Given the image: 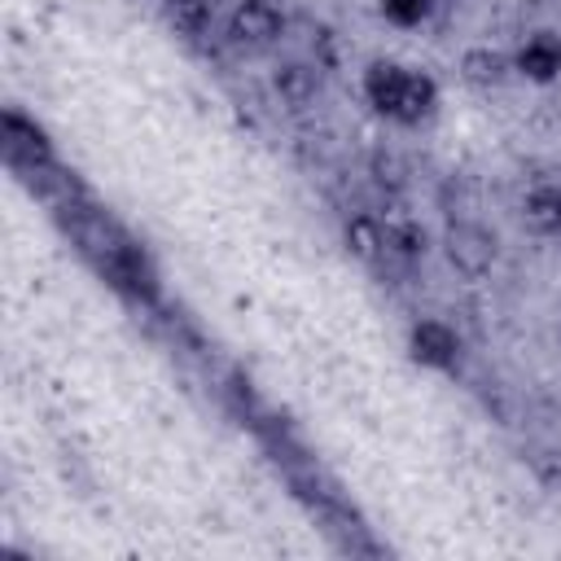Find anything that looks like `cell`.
<instances>
[{
  "instance_id": "11",
  "label": "cell",
  "mask_w": 561,
  "mask_h": 561,
  "mask_svg": "<svg viewBox=\"0 0 561 561\" xmlns=\"http://www.w3.org/2000/svg\"><path fill=\"white\" fill-rule=\"evenodd\" d=\"M210 0H171L167 4V22L180 31V35H188V39H197V35H206L210 31Z\"/></svg>"
},
{
  "instance_id": "10",
  "label": "cell",
  "mask_w": 561,
  "mask_h": 561,
  "mask_svg": "<svg viewBox=\"0 0 561 561\" xmlns=\"http://www.w3.org/2000/svg\"><path fill=\"white\" fill-rule=\"evenodd\" d=\"M522 219L535 232H561V188H535L522 202Z\"/></svg>"
},
{
  "instance_id": "3",
  "label": "cell",
  "mask_w": 561,
  "mask_h": 561,
  "mask_svg": "<svg viewBox=\"0 0 561 561\" xmlns=\"http://www.w3.org/2000/svg\"><path fill=\"white\" fill-rule=\"evenodd\" d=\"M447 259L465 272V276H482L495 263V241L491 232H482L478 224H451L447 228Z\"/></svg>"
},
{
  "instance_id": "8",
  "label": "cell",
  "mask_w": 561,
  "mask_h": 561,
  "mask_svg": "<svg viewBox=\"0 0 561 561\" xmlns=\"http://www.w3.org/2000/svg\"><path fill=\"white\" fill-rule=\"evenodd\" d=\"M403 75H408V70L394 66V61H373V66H368V75H364V92H368V101H373L381 114L394 110V96H399Z\"/></svg>"
},
{
  "instance_id": "14",
  "label": "cell",
  "mask_w": 561,
  "mask_h": 561,
  "mask_svg": "<svg viewBox=\"0 0 561 561\" xmlns=\"http://www.w3.org/2000/svg\"><path fill=\"white\" fill-rule=\"evenodd\" d=\"M430 9H434V0H381V13L399 26H421L430 18Z\"/></svg>"
},
{
  "instance_id": "1",
  "label": "cell",
  "mask_w": 561,
  "mask_h": 561,
  "mask_svg": "<svg viewBox=\"0 0 561 561\" xmlns=\"http://www.w3.org/2000/svg\"><path fill=\"white\" fill-rule=\"evenodd\" d=\"M4 153L18 171H44L53 167V145L44 136V127H35L31 118H22L18 110L4 114Z\"/></svg>"
},
{
  "instance_id": "12",
  "label": "cell",
  "mask_w": 561,
  "mask_h": 561,
  "mask_svg": "<svg viewBox=\"0 0 561 561\" xmlns=\"http://www.w3.org/2000/svg\"><path fill=\"white\" fill-rule=\"evenodd\" d=\"M316 88H320V79H316V70H307V66H280V70H276V92H280L289 105H307V101L316 96Z\"/></svg>"
},
{
  "instance_id": "9",
  "label": "cell",
  "mask_w": 561,
  "mask_h": 561,
  "mask_svg": "<svg viewBox=\"0 0 561 561\" xmlns=\"http://www.w3.org/2000/svg\"><path fill=\"white\" fill-rule=\"evenodd\" d=\"M381 254H390V259H403V263H412V259H421L425 254V228L421 224H408V219H399V224H386L381 228Z\"/></svg>"
},
{
  "instance_id": "6",
  "label": "cell",
  "mask_w": 561,
  "mask_h": 561,
  "mask_svg": "<svg viewBox=\"0 0 561 561\" xmlns=\"http://www.w3.org/2000/svg\"><path fill=\"white\" fill-rule=\"evenodd\" d=\"M434 105H438V88H434V79L421 75V70H408L403 83H399V96H394L390 118H399V123H421V118L434 114Z\"/></svg>"
},
{
  "instance_id": "13",
  "label": "cell",
  "mask_w": 561,
  "mask_h": 561,
  "mask_svg": "<svg viewBox=\"0 0 561 561\" xmlns=\"http://www.w3.org/2000/svg\"><path fill=\"white\" fill-rule=\"evenodd\" d=\"M346 241H351V250L359 254V259H377L381 254V228L373 224V219H355L351 228H346Z\"/></svg>"
},
{
  "instance_id": "2",
  "label": "cell",
  "mask_w": 561,
  "mask_h": 561,
  "mask_svg": "<svg viewBox=\"0 0 561 561\" xmlns=\"http://www.w3.org/2000/svg\"><path fill=\"white\" fill-rule=\"evenodd\" d=\"M285 31V13L272 0H241L228 18V35L245 48H267Z\"/></svg>"
},
{
  "instance_id": "4",
  "label": "cell",
  "mask_w": 561,
  "mask_h": 561,
  "mask_svg": "<svg viewBox=\"0 0 561 561\" xmlns=\"http://www.w3.org/2000/svg\"><path fill=\"white\" fill-rule=\"evenodd\" d=\"M408 351H412V359L425 364V368H451L456 355H460V337H456L447 324H438V320H421V324H412V333H408Z\"/></svg>"
},
{
  "instance_id": "7",
  "label": "cell",
  "mask_w": 561,
  "mask_h": 561,
  "mask_svg": "<svg viewBox=\"0 0 561 561\" xmlns=\"http://www.w3.org/2000/svg\"><path fill=\"white\" fill-rule=\"evenodd\" d=\"M460 75H465L473 88H495V83H504V75H508V57H504V53H491V48H469V53L460 57Z\"/></svg>"
},
{
  "instance_id": "5",
  "label": "cell",
  "mask_w": 561,
  "mask_h": 561,
  "mask_svg": "<svg viewBox=\"0 0 561 561\" xmlns=\"http://www.w3.org/2000/svg\"><path fill=\"white\" fill-rule=\"evenodd\" d=\"M513 66H517L526 79H535V83L557 79V75H561V39H557V35H548V31L530 35V39L517 48Z\"/></svg>"
}]
</instances>
